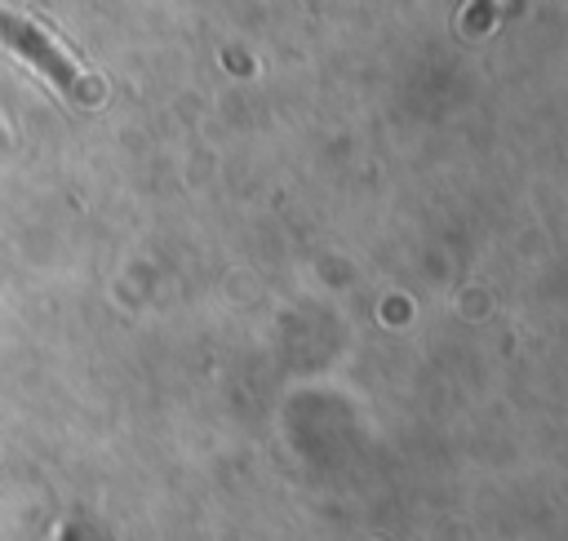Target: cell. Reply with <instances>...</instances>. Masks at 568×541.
I'll return each mask as SVG.
<instances>
[{"label": "cell", "instance_id": "6da1fadb", "mask_svg": "<svg viewBox=\"0 0 568 541\" xmlns=\"http://www.w3.org/2000/svg\"><path fill=\"white\" fill-rule=\"evenodd\" d=\"M0 40H4L18 58H27L36 71H44V75L58 84V93H71V89L80 84V71H75L71 53H62L31 18H18V13L0 9Z\"/></svg>", "mask_w": 568, "mask_h": 541}]
</instances>
